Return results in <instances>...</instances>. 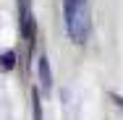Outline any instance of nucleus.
Here are the masks:
<instances>
[{"mask_svg":"<svg viewBox=\"0 0 123 120\" xmlns=\"http://www.w3.org/2000/svg\"><path fill=\"white\" fill-rule=\"evenodd\" d=\"M37 71H39L42 91H50V89H52V73H50V60L45 57V55H39V60H37Z\"/></svg>","mask_w":123,"mask_h":120,"instance_id":"7ed1b4c3","label":"nucleus"},{"mask_svg":"<svg viewBox=\"0 0 123 120\" xmlns=\"http://www.w3.org/2000/svg\"><path fill=\"white\" fill-rule=\"evenodd\" d=\"M18 29H21V37L29 45V52H31V45H34V13H31V0H18Z\"/></svg>","mask_w":123,"mask_h":120,"instance_id":"f03ea898","label":"nucleus"},{"mask_svg":"<svg viewBox=\"0 0 123 120\" xmlns=\"http://www.w3.org/2000/svg\"><path fill=\"white\" fill-rule=\"evenodd\" d=\"M66 11V29L74 45H84L92 31V18H89V5L86 0H63Z\"/></svg>","mask_w":123,"mask_h":120,"instance_id":"f257e3e1","label":"nucleus"},{"mask_svg":"<svg viewBox=\"0 0 123 120\" xmlns=\"http://www.w3.org/2000/svg\"><path fill=\"white\" fill-rule=\"evenodd\" d=\"M16 63H18L16 50H5V52L0 55V71H13V68H16Z\"/></svg>","mask_w":123,"mask_h":120,"instance_id":"20e7f679","label":"nucleus"},{"mask_svg":"<svg viewBox=\"0 0 123 120\" xmlns=\"http://www.w3.org/2000/svg\"><path fill=\"white\" fill-rule=\"evenodd\" d=\"M31 120H42V99H39V89H31Z\"/></svg>","mask_w":123,"mask_h":120,"instance_id":"39448f33","label":"nucleus"},{"mask_svg":"<svg viewBox=\"0 0 123 120\" xmlns=\"http://www.w3.org/2000/svg\"><path fill=\"white\" fill-rule=\"evenodd\" d=\"M113 102L118 104V107H123V97H118V94H113Z\"/></svg>","mask_w":123,"mask_h":120,"instance_id":"423d86ee","label":"nucleus"}]
</instances>
